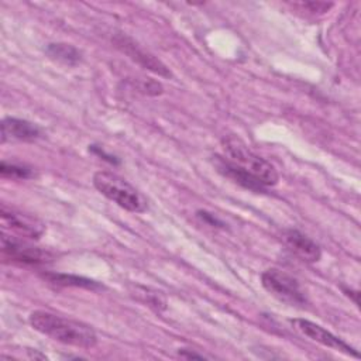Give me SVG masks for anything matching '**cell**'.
I'll return each instance as SVG.
<instances>
[{"mask_svg": "<svg viewBox=\"0 0 361 361\" xmlns=\"http://www.w3.org/2000/svg\"><path fill=\"white\" fill-rule=\"evenodd\" d=\"M93 185L103 196H106L109 200L114 202L124 210L133 213H142L147 210L145 197L126 179L113 172H96L93 175Z\"/></svg>", "mask_w": 361, "mask_h": 361, "instance_id": "cell-3", "label": "cell"}, {"mask_svg": "<svg viewBox=\"0 0 361 361\" xmlns=\"http://www.w3.org/2000/svg\"><path fill=\"white\" fill-rule=\"evenodd\" d=\"M1 220L3 224L8 226L11 230L30 238H38L45 231V224L39 219L14 207H8L4 203L1 204Z\"/></svg>", "mask_w": 361, "mask_h": 361, "instance_id": "cell-8", "label": "cell"}, {"mask_svg": "<svg viewBox=\"0 0 361 361\" xmlns=\"http://www.w3.org/2000/svg\"><path fill=\"white\" fill-rule=\"evenodd\" d=\"M47 54L65 65H76L82 61V54L78 48H75L71 44L65 42H56V44H48Z\"/></svg>", "mask_w": 361, "mask_h": 361, "instance_id": "cell-13", "label": "cell"}, {"mask_svg": "<svg viewBox=\"0 0 361 361\" xmlns=\"http://www.w3.org/2000/svg\"><path fill=\"white\" fill-rule=\"evenodd\" d=\"M28 322L34 330L62 344L79 348H92L97 344L94 330L78 320L66 319L45 310H35L30 314Z\"/></svg>", "mask_w": 361, "mask_h": 361, "instance_id": "cell-1", "label": "cell"}, {"mask_svg": "<svg viewBox=\"0 0 361 361\" xmlns=\"http://www.w3.org/2000/svg\"><path fill=\"white\" fill-rule=\"evenodd\" d=\"M290 323L303 336L314 340L316 343H320L322 345H326L329 348H334L337 351H343V353H345L348 355H353L355 358L360 357V354L351 345H348L345 341H343L340 337L334 336L333 333H330L324 327H322V326H319V324H316V323H313L310 320H306V319H292Z\"/></svg>", "mask_w": 361, "mask_h": 361, "instance_id": "cell-7", "label": "cell"}, {"mask_svg": "<svg viewBox=\"0 0 361 361\" xmlns=\"http://www.w3.org/2000/svg\"><path fill=\"white\" fill-rule=\"evenodd\" d=\"M42 135L41 128L27 120L6 117L1 121V142L7 141H25L31 142Z\"/></svg>", "mask_w": 361, "mask_h": 361, "instance_id": "cell-10", "label": "cell"}, {"mask_svg": "<svg viewBox=\"0 0 361 361\" xmlns=\"http://www.w3.org/2000/svg\"><path fill=\"white\" fill-rule=\"evenodd\" d=\"M262 286L278 300L290 306H302L306 303L305 292L299 282L289 274L271 268L261 274Z\"/></svg>", "mask_w": 361, "mask_h": 361, "instance_id": "cell-4", "label": "cell"}, {"mask_svg": "<svg viewBox=\"0 0 361 361\" xmlns=\"http://www.w3.org/2000/svg\"><path fill=\"white\" fill-rule=\"evenodd\" d=\"M111 41L117 49H120L123 54H126L130 59H133L142 68H145L154 73H158L159 76H171L169 69L158 58H155L152 54H149L144 48H141L128 35L118 32L111 38Z\"/></svg>", "mask_w": 361, "mask_h": 361, "instance_id": "cell-6", "label": "cell"}, {"mask_svg": "<svg viewBox=\"0 0 361 361\" xmlns=\"http://www.w3.org/2000/svg\"><path fill=\"white\" fill-rule=\"evenodd\" d=\"M179 355L180 357H183V358H204V355L203 354H197V353H195V351H190L189 348H182V350H179Z\"/></svg>", "mask_w": 361, "mask_h": 361, "instance_id": "cell-19", "label": "cell"}, {"mask_svg": "<svg viewBox=\"0 0 361 361\" xmlns=\"http://www.w3.org/2000/svg\"><path fill=\"white\" fill-rule=\"evenodd\" d=\"M1 251L6 257L11 258L13 261L30 265L45 264L54 259V254L51 251L42 250L24 240L7 234H3L1 237Z\"/></svg>", "mask_w": 361, "mask_h": 361, "instance_id": "cell-5", "label": "cell"}, {"mask_svg": "<svg viewBox=\"0 0 361 361\" xmlns=\"http://www.w3.org/2000/svg\"><path fill=\"white\" fill-rule=\"evenodd\" d=\"M0 173L3 178H11V179H28L35 175L32 168L20 165V164L7 162V161H1Z\"/></svg>", "mask_w": 361, "mask_h": 361, "instance_id": "cell-15", "label": "cell"}, {"mask_svg": "<svg viewBox=\"0 0 361 361\" xmlns=\"http://www.w3.org/2000/svg\"><path fill=\"white\" fill-rule=\"evenodd\" d=\"M213 164L221 175L233 179L235 183L241 185L243 188L250 189L252 192H265L267 186L261 180H258L254 175H251L250 172H247L241 166L235 165L230 159H227L224 157H220V155H214L213 157Z\"/></svg>", "mask_w": 361, "mask_h": 361, "instance_id": "cell-11", "label": "cell"}, {"mask_svg": "<svg viewBox=\"0 0 361 361\" xmlns=\"http://www.w3.org/2000/svg\"><path fill=\"white\" fill-rule=\"evenodd\" d=\"M42 276H44V279H47L49 283L56 285V286H75V288H85V289H90V290L103 289V285H100L99 282H96V281H93V279H89V278L78 276V275L47 272V274H44Z\"/></svg>", "mask_w": 361, "mask_h": 361, "instance_id": "cell-12", "label": "cell"}, {"mask_svg": "<svg viewBox=\"0 0 361 361\" xmlns=\"http://www.w3.org/2000/svg\"><path fill=\"white\" fill-rule=\"evenodd\" d=\"M299 6L306 8L307 11H310L313 14H317V13L323 14V13L329 11L334 4L333 3H326V1H305V3H300Z\"/></svg>", "mask_w": 361, "mask_h": 361, "instance_id": "cell-17", "label": "cell"}, {"mask_svg": "<svg viewBox=\"0 0 361 361\" xmlns=\"http://www.w3.org/2000/svg\"><path fill=\"white\" fill-rule=\"evenodd\" d=\"M282 241L292 252L307 262H317L322 258V250L319 244H316L310 237L300 233L299 230H285L282 233Z\"/></svg>", "mask_w": 361, "mask_h": 361, "instance_id": "cell-9", "label": "cell"}, {"mask_svg": "<svg viewBox=\"0 0 361 361\" xmlns=\"http://www.w3.org/2000/svg\"><path fill=\"white\" fill-rule=\"evenodd\" d=\"M135 87L138 92L144 93V94H151V96H155V94H159L162 93V86L161 83L147 78V79H137L135 80Z\"/></svg>", "mask_w": 361, "mask_h": 361, "instance_id": "cell-16", "label": "cell"}, {"mask_svg": "<svg viewBox=\"0 0 361 361\" xmlns=\"http://www.w3.org/2000/svg\"><path fill=\"white\" fill-rule=\"evenodd\" d=\"M196 216H197L199 219H202L203 221L209 223L210 226H220V227L224 226L223 221H220L217 217H214L212 213H209V212H206V210H199V212L196 213Z\"/></svg>", "mask_w": 361, "mask_h": 361, "instance_id": "cell-18", "label": "cell"}, {"mask_svg": "<svg viewBox=\"0 0 361 361\" xmlns=\"http://www.w3.org/2000/svg\"><path fill=\"white\" fill-rule=\"evenodd\" d=\"M221 147L231 162L241 166L251 175H254L258 180H261L265 186H274L278 183L279 175L275 166L267 159L261 158L255 152H252L238 137L226 135L221 140Z\"/></svg>", "mask_w": 361, "mask_h": 361, "instance_id": "cell-2", "label": "cell"}, {"mask_svg": "<svg viewBox=\"0 0 361 361\" xmlns=\"http://www.w3.org/2000/svg\"><path fill=\"white\" fill-rule=\"evenodd\" d=\"M135 296L149 307H154L155 310H164L166 309V299L162 292L154 290L144 286H135Z\"/></svg>", "mask_w": 361, "mask_h": 361, "instance_id": "cell-14", "label": "cell"}]
</instances>
